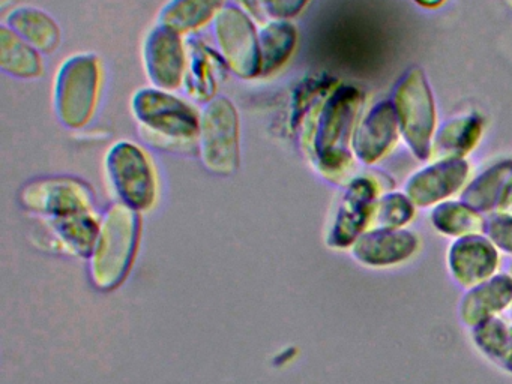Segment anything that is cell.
Returning a JSON list of instances; mask_svg holds the SVG:
<instances>
[{
    "label": "cell",
    "mask_w": 512,
    "mask_h": 384,
    "mask_svg": "<svg viewBox=\"0 0 512 384\" xmlns=\"http://www.w3.org/2000/svg\"><path fill=\"white\" fill-rule=\"evenodd\" d=\"M511 306L512 276L499 272L488 281L463 291L458 302V320L469 330L487 318L505 314Z\"/></svg>",
    "instance_id": "cell-16"
},
{
    "label": "cell",
    "mask_w": 512,
    "mask_h": 384,
    "mask_svg": "<svg viewBox=\"0 0 512 384\" xmlns=\"http://www.w3.org/2000/svg\"><path fill=\"white\" fill-rule=\"evenodd\" d=\"M332 87V80L328 77L305 78L296 87L292 96V111H290V128L295 129L320 99L328 95Z\"/></svg>",
    "instance_id": "cell-27"
},
{
    "label": "cell",
    "mask_w": 512,
    "mask_h": 384,
    "mask_svg": "<svg viewBox=\"0 0 512 384\" xmlns=\"http://www.w3.org/2000/svg\"><path fill=\"white\" fill-rule=\"evenodd\" d=\"M430 221L437 233L454 240L484 233L487 218L464 201H443L431 210Z\"/></svg>",
    "instance_id": "cell-23"
},
{
    "label": "cell",
    "mask_w": 512,
    "mask_h": 384,
    "mask_svg": "<svg viewBox=\"0 0 512 384\" xmlns=\"http://www.w3.org/2000/svg\"><path fill=\"white\" fill-rule=\"evenodd\" d=\"M500 254L484 233L458 237L446 249L449 278L463 291L482 284L500 272Z\"/></svg>",
    "instance_id": "cell-12"
},
{
    "label": "cell",
    "mask_w": 512,
    "mask_h": 384,
    "mask_svg": "<svg viewBox=\"0 0 512 384\" xmlns=\"http://www.w3.org/2000/svg\"><path fill=\"white\" fill-rule=\"evenodd\" d=\"M146 75L157 89L173 90L184 84L187 48L181 35L163 24L149 30L143 45Z\"/></svg>",
    "instance_id": "cell-13"
},
{
    "label": "cell",
    "mask_w": 512,
    "mask_h": 384,
    "mask_svg": "<svg viewBox=\"0 0 512 384\" xmlns=\"http://www.w3.org/2000/svg\"><path fill=\"white\" fill-rule=\"evenodd\" d=\"M395 111L407 146L419 159L431 156V137L436 125L433 95L419 68L410 69L395 90Z\"/></svg>",
    "instance_id": "cell-6"
},
{
    "label": "cell",
    "mask_w": 512,
    "mask_h": 384,
    "mask_svg": "<svg viewBox=\"0 0 512 384\" xmlns=\"http://www.w3.org/2000/svg\"><path fill=\"white\" fill-rule=\"evenodd\" d=\"M298 30L289 20H269L259 30L260 77L286 65L295 51Z\"/></svg>",
    "instance_id": "cell-21"
},
{
    "label": "cell",
    "mask_w": 512,
    "mask_h": 384,
    "mask_svg": "<svg viewBox=\"0 0 512 384\" xmlns=\"http://www.w3.org/2000/svg\"><path fill=\"white\" fill-rule=\"evenodd\" d=\"M131 110L148 131L167 140L188 141L199 137V114L169 90L142 87L134 93Z\"/></svg>",
    "instance_id": "cell-7"
},
{
    "label": "cell",
    "mask_w": 512,
    "mask_h": 384,
    "mask_svg": "<svg viewBox=\"0 0 512 384\" xmlns=\"http://www.w3.org/2000/svg\"><path fill=\"white\" fill-rule=\"evenodd\" d=\"M310 0H262L263 12L271 20H290L296 17Z\"/></svg>",
    "instance_id": "cell-29"
},
{
    "label": "cell",
    "mask_w": 512,
    "mask_h": 384,
    "mask_svg": "<svg viewBox=\"0 0 512 384\" xmlns=\"http://www.w3.org/2000/svg\"><path fill=\"white\" fill-rule=\"evenodd\" d=\"M5 26L10 27L40 53H55L61 44V29L56 21L46 11L35 6H17L7 15Z\"/></svg>",
    "instance_id": "cell-20"
},
{
    "label": "cell",
    "mask_w": 512,
    "mask_h": 384,
    "mask_svg": "<svg viewBox=\"0 0 512 384\" xmlns=\"http://www.w3.org/2000/svg\"><path fill=\"white\" fill-rule=\"evenodd\" d=\"M415 2L425 6V8H436V6L442 5L445 0H415Z\"/></svg>",
    "instance_id": "cell-31"
},
{
    "label": "cell",
    "mask_w": 512,
    "mask_h": 384,
    "mask_svg": "<svg viewBox=\"0 0 512 384\" xmlns=\"http://www.w3.org/2000/svg\"><path fill=\"white\" fill-rule=\"evenodd\" d=\"M415 212L416 206L406 194L386 192L377 197L376 203H374L368 230L406 228L415 218Z\"/></svg>",
    "instance_id": "cell-26"
},
{
    "label": "cell",
    "mask_w": 512,
    "mask_h": 384,
    "mask_svg": "<svg viewBox=\"0 0 512 384\" xmlns=\"http://www.w3.org/2000/svg\"><path fill=\"white\" fill-rule=\"evenodd\" d=\"M187 68H185L184 86L191 98L200 102H209L217 96V89L226 77L229 66L220 53L200 41L188 38Z\"/></svg>",
    "instance_id": "cell-17"
},
{
    "label": "cell",
    "mask_w": 512,
    "mask_h": 384,
    "mask_svg": "<svg viewBox=\"0 0 512 384\" xmlns=\"http://www.w3.org/2000/svg\"><path fill=\"white\" fill-rule=\"evenodd\" d=\"M236 6L247 12L253 20H263L266 17L262 8V0H235Z\"/></svg>",
    "instance_id": "cell-30"
},
{
    "label": "cell",
    "mask_w": 512,
    "mask_h": 384,
    "mask_svg": "<svg viewBox=\"0 0 512 384\" xmlns=\"http://www.w3.org/2000/svg\"><path fill=\"white\" fill-rule=\"evenodd\" d=\"M349 251L353 260L367 269H398L418 258L422 239L407 228H380L365 231Z\"/></svg>",
    "instance_id": "cell-11"
},
{
    "label": "cell",
    "mask_w": 512,
    "mask_h": 384,
    "mask_svg": "<svg viewBox=\"0 0 512 384\" xmlns=\"http://www.w3.org/2000/svg\"><path fill=\"white\" fill-rule=\"evenodd\" d=\"M475 350L491 365L512 375V320L506 315L487 318L469 329Z\"/></svg>",
    "instance_id": "cell-19"
},
{
    "label": "cell",
    "mask_w": 512,
    "mask_h": 384,
    "mask_svg": "<svg viewBox=\"0 0 512 384\" xmlns=\"http://www.w3.org/2000/svg\"><path fill=\"white\" fill-rule=\"evenodd\" d=\"M107 173L122 204L148 210L157 198V177L148 155L131 141L113 144L107 153Z\"/></svg>",
    "instance_id": "cell-8"
},
{
    "label": "cell",
    "mask_w": 512,
    "mask_h": 384,
    "mask_svg": "<svg viewBox=\"0 0 512 384\" xmlns=\"http://www.w3.org/2000/svg\"><path fill=\"white\" fill-rule=\"evenodd\" d=\"M23 201L29 209L49 216L59 237L73 251L88 254L95 248L100 227L83 183L71 179L34 183L23 192Z\"/></svg>",
    "instance_id": "cell-2"
},
{
    "label": "cell",
    "mask_w": 512,
    "mask_h": 384,
    "mask_svg": "<svg viewBox=\"0 0 512 384\" xmlns=\"http://www.w3.org/2000/svg\"><path fill=\"white\" fill-rule=\"evenodd\" d=\"M380 191H386L374 177H355L338 198L326 228L329 248L350 249L370 228L373 206Z\"/></svg>",
    "instance_id": "cell-10"
},
{
    "label": "cell",
    "mask_w": 512,
    "mask_h": 384,
    "mask_svg": "<svg viewBox=\"0 0 512 384\" xmlns=\"http://www.w3.org/2000/svg\"><path fill=\"white\" fill-rule=\"evenodd\" d=\"M469 171L464 158L440 159L413 173L404 186V194L416 207L437 206L461 191Z\"/></svg>",
    "instance_id": "cell-14"
},
{
    "label": "cell",
    "mask_w": 512,
    "mask_h": 384,
    "mask_svg": "<svg viewBox=\"0 0 512 384\" xmlns=\"http://www.w3.org/2000/svg\"><path fill=\"white\" fill-rule=\"evenodd\" d=\"M100 83V59L95 54H74L59 66L53 104L62 125L70 129L88 125L97 107Z\"/></svg>",
    "instance_id": "cell-3"
},
{
    "label": "cell",
    "mask_w": 512,
    "mask_h": 384,
    "mask_svg": "<svg viewBox=\"0 0 512 384\" xmlns=\"http://www.w3.org/2000/svg\"><path fill=\"white\" fill-rule=\"evenodd\" d=\"M0 68L17 78H38L43 74L40 51L5 24L0 27Z\"/></svg>",
    "instance_id": "cell-25"
},
{
    "label": "cell",
    "mask_w": 512,
    "mask_h": 384,
    "mask_svg": "<svg viewBox=\"0 0 512 384\" xmlns=\"http://www.w3.org/2000/svg\"><path fill=\"white\" fill-rule=\"evenodd\" d=\"M397 111L389 101L380 102L368 111L352 134L353 155L364 162L374 164L382 159L397 140Z\"/></svg>",
    "instance_id": "cell-15"
},
{
    "label": "cell",
    "mask_w": 512,
    "mask_h": 384,
    "mask_svg": "<svg viewBox=\"0 0 512 384\" xmlns=\"http://www.w3.org/2000/svg\"><path fill=\"white\" fill-rule=\"evenodd\" d=\"M223 6L224 0H169L161 8L158 24L179 35L194 32L214 20Z\"/></svg>",
    "instance_id": "cell-24"
},
{
    "label": "cell",
    "mask_w": 512,
    "mask_h": 384,
    "mask_svg": "<svg viewBox=\"0 0 512 384\" xmlns=\"http://www.w3.org/2000/svg\"><path fill=\"white\" fill-rule=\"evenodd\" d=\"M508 312H509V318H511V320H512V306H511V309H509Z\"/></svg>",
    "instance_id": "cell-33"
},
{
    "label": "cell",
    "mask_w": 512,
    "mask_h": 384,
    "mask_svg": "<svg viewBox=\"0 0 512 384\" xmlns=\"http://www.w3.org/2000/svg\"><path fill=\"white\" fill-rule=\"evenodd\" d=\"M481 120L475 116H460L449 119L437 131L431 143V156L440 159L463 158L478 143L481 137Z\"/></svg>",
    "instance_id": "cell-22"
},
{
    "label": "cell",
    "mask_w": 512,
    "mask_h": 384,
    "mask_svg": "<svg viewBox=\"0 0 512 384\" xmlns=\"http://www.w3.org/2000/svg\"><path fill=\"white\" fill-rule=\"evenodd\" d=\"M140 233L136 210L116 204L107 212L98 233L92 258V278L101 288H113L122 282L134 258Z\"/></svg>",
    "instance_id": "cell-4"
},
{
    "label": "cell",
    "mask_w": 512,
    "mask_h": 384,
    "mask_svg": "<svg viewBox=\"0 0 512 384\" xmlns=\"http://www.w3.org/2000/svg\"><path fill=\"white\" fill-rule=\"evenodd\" d=\"M461 201L478 212H508L512 204V159L479 174L461 192Z\"/></svg>",
    "instance_id": "cell-18"
},
{
    "label": "cell",
    "mask_w": 512,
    "mask_h": 384,
    "mask_svg": "<svg viewBox=\"0 0 512 384\" xmlns=\"http://www.w3.org/2000/svg\"><path fill=\"white\" fill-rule=\"evenodd\" d=\"M484 234L502 254L512 257V212H494L488 216Z\"/></svg>",
    "instance_id": "cell-28"
},
{
    "label": "cell",
    "mask_w": 512,
    "mask_h": 384,
    "mask_svg": "<svg viewBox=\"0 0 512 384\" xmlns=\"http://www.w3.org/2000/svg\"><path fill=\"white\" fill-rule=\"evenodd\" d=\"M218 53L233 74L254 78L260 74L259 32L254 20L236 5H226L212 20Z\"/></svg>",
    "instance_id": "cell-9"
},
{
    "label": "cell",
    "mask_w": 512,
    "mask_h": 384,
    "mask_svg": "<svg viewBox=\"0 0 512 384\" xmlns=\"http://www.w3.org/2000/svg\"><path fill=\"white\" fill-rule=\"evenodd\" d=\"M506 272H508V273H509V275H511V276H512V263H511V264H509L508 270H506Z\"/></svg>",
    "instance_id": "cell-32"
},
{
    "label": "cell",
    "mask_w": 512,
    "mask_h": 384,
    "mask_svg": "<svg viewBox=\"0 0 512 384\" xmlns=\"http://www.w3.org/2000/svg\"><path fill=\"white\" fill-rule=\"evenodd\" d=\"M361 102L355 87L338 86L307 114L302 132L305 152L326 179H344L355 165L347 141Z\"/></svg>",
    "instance_id": "cell-1"
},
{
    "label": "cell",
    "mask_w": 512,
    "mask_h": 384,
    "mask_svg": "<svg viewBox=\"0 0 512 384\" xmlns=\"http://www.w3.org/2000/svg\"><path fill=\"white\" fill-rule=\"evenodd\" d=\"M200 158L209 171L221 176L239 167V116L235 104L226 96L206 102L200 116Z\"/></svg>",
    "instance_id": "cell-5"
}]
</instances>
